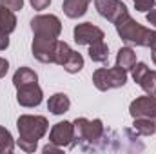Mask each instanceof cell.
<instances>
[{"instance_id":"obj_1","label":"cell","mask_w":156,"mask_h":154,"mask_svg":"<svg viewBox=\"0 0 156 154\" xmlns=\"http://www.w3.org/2000/svg\"><path fill=\"white\" fill-rule=\"evenodd\" d=\"M16 129H18V140L16 145L24 152H35L38 140H42L49 129V121L45 116H33V114H22L16 120Z\"/></svg>"},{"instance_id":"obj_2","label":"cell","mask_w":156,"mask_h":154,"mask_svg":"<svg viewBox=\"0 0 156 154\" xmlns=\"http://www.w3.org/2000/svg\"><path fill=\"white\" fill-rule=\"evenodd\" d=\"M115 27H116L118 37L125 44H133V45H140V47H151V49L156 45V31L138 24L129 13L123 15L118 22H115Z\"/></svg>"},{"instance_id":"obj_3","label":"cell","mask_w":156,"mask_h":154,"mask_svg":"<svg viewBox=\"0 0 156 154\" xmlns=\"http://www.w3.org/2000/svg\"><path fill=\"white\" fill-rule=\"evenodd\" d=\"M75 125V142L73 145L78 143L83 151H93L94 143L102 142L105 138V127L100 118L87 120V118H76L73 121Z\"/></svg>"},{"instance_id":"obj_4","label":"cell","mask_w":156,"mask_h":154,"mask_svg":"<svg viewBox=\"0 0 156 154\" xmlns=\"http://www.w3.org/2000/svg\"><path fill=\"white\" fill-rule=\"evenodd\" d=\"M93 83L98 91H111L127 83V71L122 67H100L93 73Z\"/></svg>"},{"instance_id":"obj_5","label":"cell","mask_w":156,"mask_h":154,"mask_svg":"<svg viewBox=\"0 0 156 154\" xmlns=\"http://www.w3.org/2000/svg\"><path fill=\"white\" fill-rule=\"evenodd\" d=\"M56 44H58V37L45 35V33H33V44H31L33 56L42 64H55Z\"/></svg>"},{"instance_id":"obj_6","label":"cell","mask_w":156,"mask_h":154,"mask_svg":"<svg viewBox=\"0 0 156 154\" xmlns=\"http://www.w3.org/2000/svg\"><path fill=\"white\" fill-rule=\"evenodd\" d=\"M49 142L58 145V147H73L75 142V125L73 121H58L53 125L51 132H49Z\"/></svg>"},{"instance_id":"obj_7","label":"cell","mask_w":156,"mask_h":154,"mask_svg":"<svg viewBox=\"0 0 156 154\" xmlns=\"http://www.w3.org/2000/svg\"><path fill=\"white\" fill-rule=\"evenodd\" d=\"M94 7L100 16H104L105 20H109L113 24L129 13L127 5L122 0H94Z\"/></svg>"},{"instance_id":"obj_8","label":"cell","mask_w":156,"mask_h":154,"mask_svg":"<svg viewBox=\"0 0 156 154\" xmlns=\"http://www.w3.org/2000/svg\"><path fill=\"white\" fill-rule=\"evenodd\" d=\"M133 71V80L151 96H156V71H151L147 64L136 62V65L131 69Z\"/></svg>"},{"instance_id":"obj_9","label":"cell","mask_w":156,"mask_h":154,"mask_svg":"<svg viewBox=\"0 0 156 154\" xmlns=\"http://www.w3.org/2000/svg\"><path fill=\"white\" fill-rule=\"evenodd\" d=\"M31 31L33 33H45L53 37H60L62 22L56 15H37L31 18Z\"/></svg>"},{"instance_id":"obj_10","label":"cell","mask_w":156,"mask_h":154,"mask_svg":"<svg viewBox=\"0 0 156 154\" xmlns=\"http://www.w3.org/2000/svg\"><path fill=\"white\" fill-rule=\"evenodd\" d=\"M73 37H75V42L78 45H91L94 42H100V40L105 38V33L98 26H94L91 22H83V24H78L75 27Z\"/></svg>"},{"instance_id":"obj_11","label":"cell","mask_w":156,"mask_h":154,"mask_svg":"<svg viewBox=\"0 0 156 154\" xmlns=\"http://www.w3.org/2000/svg\"><path fill=\"white\" fill-rule=\"evenodd\" d=\"M129 114L133 118H153L156 120V96H138L129 105Z\"/></svg>"},{"instance_id":"obj_12","label":"cell","mask_w":156,"mask_h":154,"mask_svg":"<svg viewBox=\"0 0 156 154\" xmlns=\"http://www.w3.org/2000/svg\"><path fill=\"white\" fill-rule=\"evenodd\" d=\"M42 98H44V93L40 89L38 82L16 87V102L22 107H38L42 103Z\"/></svg>"},{"instance_id":"obj_13","label":"cell","mask_w":156,"mask_h":154,"mask_svg":"<svg viewBox=\"0 0 156 154\" xmlns=\"http://www.w3.org/2000/svg\"><path fill=\"white\" fill-rule=\"evenodd\" d=\"M69 107H71V100L66 93H55L47 100V109L51 111V114L62 116L69 111Z\"/></svg>"},{"instance_id":"obj_14","label":"cell","mask_w":156,"mask_h":154,"mask_svg":"<svg viewBox=\"0 0 156 154\" xmlns=\"http://www.w3.org/2000/svg\"><path fill=\"white\" fill-rule=\"evenodd\" d=\"M91 0H64L62 9L67 18H82L87 13Z\"/></svg>"},{"instance_id":"obj_15","label":"cell","mask_w":156,"mask_h":154,"mask_svg":"<svg viewBox=\"0 0 156 154\" xmlns=\"http://www.w3.org/2000/svg\"><path fill=\"white\" fill-rule=\"evenodd\" d=\"M15 29H16V16H15V11H11V9H7L5 5L0 4V31L11 35Z\"/></svg>"},{"instance_id":"obj_16","label":"cell","mask_w":156,"mask_h":154,"mask_svg":"<svg viewBox=\"0 0 156 154\" xmlns=\"http://www.w3.org/2000/svg\"><path fill=\"white\" fill-rule=\"evenodd\" d=\"M35 82H38V75L31 67H18L13 75V85L15 87H22V85L35 83Z\"/></svg>"},{"instance_id":"obj_17","label":"cell","mask_w":156,"mask_h":154,"mask_svg":"<svg viewBox=\"0 0 156 154\" xmlns=\"http://www.w3.org/2000/svg\"><path fill=\"white\" fill-rule=\"evenodd\" d=\"M89 58L96 64H105L109 60V47L104 40L100 42H94L89 45Z\"/></svg>"},{"instance_id":"obj_18","label":"cell","mask_w":156,"mask_h":154,"mask_svg":"<svg viewBox=\"0 0 156 154\" xmlns=\"http://www.w3.org/2000/svg\"><path fill=\"white\" fill-rule=\"evenodd\" d=\"M116 65L125 71H131L136 65V53L131 47H122L116 54Z\"/></svg>"},{"instance_id":"obj_19","label":"cell","mask_w":156,"mask_h":154,"mask_svg":"<svg viewBox=\"0 0 156 154\" xmlns=\"http://www.w3.org/2000/svg\"><path fill=\"white\" fill-rule=\"evenodd\" d=\"M133 129L140 136H153L156 132V120H153V118H134Z\"/></svg>"},{"instance_id":"obj_20","label":"cell","mask_w":156,"mask_h":154,"mask_svg":"<svg viewBox=\"0 0 156 154\" xmlns=\"http://www.w3.org/2000/svg\"><path fill=\"white\" fill-rule=\"evenodd\" d=\"M69 75H76L80 73L82 69H83V56L78 53V51H71V54L67 56V60L64 62V65H62Z\"/></svg>"},{"instance_id":"obj_21","label":"cell","mask_w":156,"mask_h":154,"mask_svg":"<svg viewBox=\"0 0 156 154\" xmlns=\"http://www.w3.org/2000/svg\"><path fill=\"white\" fill-rule=\"evenodd\" d=\"M16 142L13 140L11 132L5 127H0V154H11Z\"/></svg>"},{"instance_id":"obj_22","label":"cell","mask_w":156,"mask_h":154,"mask_svg":"<svg viewBox=\"0 0 156 154\" xmlns=\"http://www.w3.org/2000/svg\"><path fill=\"white\" fill-rule=\"evenodd\" d=\"M71 47H69V44L67 42H62V40H58V44H56V51H55V64H58V65H64V62L67 60V56L71 54Z\"/></svg>"},{"instance_id":"obj_23","label":"cell","mask_w":156,"mask_h":154,"mask_svg":"<svg viewBox=\"0 0 156 154\" xmlns=\"http://www.w3.org/2000/svg\"><path fill=\"white\" fill-rule=\"evenodd\" d=\"M156 5V0H134V7L140 13H149Z\"/></svg>"},{"instance_id":"obj_24","label":"cell","mask_w":156,"mask_h":154,"mask_svg":"<svg viewBox=\"0 0 156 154\" xmlns=\"http://www.w3.org/2000/svg\"><path fill=\"white\" fill-rule=\"evenodd\" d=\"M0 4L11 11H20L24 7V0H0Z\"/></svg>"},{"instance_id":"obj_25","label":"cell","mask_w":156,"mask_h":154,"mask_svg":"<svg viewBox=\"0 0 156 154\" xmlns=\"http://www.w3.org/2000/svg\"><path fill=\"white\" fill-rule=\"evenodd\" d=\"M29 4H31V7H33V9L42 11V9H47V7H49L51 0H29Z\"/></svg>"},{"instance_id":"obj_26","label":"cell","mask_w":156,"mask_h":154,"mask_svg":"<svg viewBox=\"0 0 156 154\" xmlns=\"http://www.w3.org/2000/svg\"><path fill=\"white\" fill-rule=\"evenodd\" d=\"M9 47V35L0 31V51H5Z\"/></svg>"},{"instance_id":"obj_27","label":"cell","mask_w":156,"mask_h":154,"mask_svg":"<svg viewBox=\"0 0 156 154\" xmlns=\"http://www.w3.org/2000/svg\"><path fill=\"white\" fill-rule=\"evenodd\" d=\"M42 152L44 154H47V152H62V147H58V145H55V143H47L44 149H42Z\"/></svg>"},{"instance_id":"obj_28","label":"cell","mask_w":156,"mask_h":154,"mask_svg":"<svg viewBox=\"0 0 156 154\" xmlns=\"http://www.w3.org/2000/svg\"><path fill=\"white\" fill-rule=\"evenodd\" d=\"M7 71H9V62L5 60V58H2L0 56V78H4L7 75Z\"/></svg>"},{"instance_id":"obj_29","label":"cell","mask_w":156,"mask_h":154,"mask_svg":"<svg viewBox=\"0 0 156 154\" xmlns=\"http://www.w3.org/2000/svg\"><path fill=\"white\" fill-rule=\"evenodd\" d=\"M147 22H149L151 26H154V27H156V5L149 11V13H147Z\"/></svg>"},{"instance_id":"obj_30","label":"cell","mask_w":156,"mask_h":154,"mask_svg":"<svg viewBox=\"0 0 156 154\" xmlns=\"http://www.w3.org/2000/svg\"><path fill=\"white\" fill-rule=\"evenodd\" d=\"M151 58H153V62H154V65H156V45L153 47V53H151Z\"/></svg>"},{"instance_id":"obj_31","label":"cell","mask_w":156,"mask_h":154,"mask_svg":"<svg viewBox=\"0 0 156 154\" xmlns=\"http://www.w3.org/2000/svg\"><path fill=\"white\" fill-rule=\"evenodd\" d=\"M133 2H134V0H133Z\"/></svg>"}]
</instances>
